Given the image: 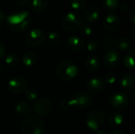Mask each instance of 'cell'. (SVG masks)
Instances as JSON below:
<instances>
[{
	"mask_svg": "<svg viewBox=\"0 0 135 134\" xmlns=\"http://www.w3.org/2000/svg\"><path fill=\"white\" fill-rule=\"evenodd\" d=\"M15 111H16L17 116L25 118V117H27L30 114L31 107L28 103H26L25 101H21L16 105Z\"/></svg>",
	"mask_w": 135,
	"mask_h": 134,
	"instance_id": "17",
	"label": "cell"
},
{
	"mask_svg": "<svg viewBox=\"0 0 135 134\" xmlns=\"http://www.w3.org/2000/svg\"><path fill=\"white\" fill-rule=\"evenodd\" d=\"M56 73L63 81H70L78 75V70L74 62L70 61H62L58 65Z\"/></svg>",
	"mask_w": 135,
	"mask_h": 134,
	"instance_id": "3",
	"label": "cell"
},
{
	"mask_svg": "<svg viewBox=\"0 0 135 134\" xmlns=\"http://www.w3.org/2000/svg\"><path fill=\"white\" fill-rule=\"evenodd\" d=\"M97 134H105V133L104 132H98Z\"/></svg>",
	"mask_w": 135,
	"mask_h": 134,
	"instance_id": "41",
	"label": "cell"
},
{
	"mask_svg": "<svg viewBox=\"0 0 135 134\" xmlns=\"http://www.w3.org/2000/svg\"><path fill=\"white\" fill-rule=\"evenodd\" d=\"M120 85L126 91H132L134 88V77L129 74L123 76L121 78Z\"/></svg>",
	"mask_w": 135,
	"mask_h": 134,
	"instance_id": "18",
	"label": "cell"
},
{
	"mask_svg": "<svg viewBox=\"0 0 135 134\" xmlns=\"http://www.w3.org/2000/svg\"><path fill=\"white\" fill-rule=\"evenodd\" d=\"M25 98L29 101L36 100L38 96L37 92L33 88H27L25 92Z\"/></svg>",
	"mask_w": 135,
	"mask_h": 134,
	"instance_id": "28",
	"label": "cell"
},
{
	"mask_svg": "<svg viewBox=\"0 0 135 134\" xmlns=\"http://www.w3.org/2000/svg\"><path fill=\"white\" fill-rule=\"evenodd\" d=\"M121 61V58L119 54L114 50L108 51L104 56V62L106 66L109 68L116 67Z\"/></svg>",
	"mask_w": 135,
	"mask_h": 134,
	"instance_id": "12",
	"label": "cell"
},
{
	"mask_svg": "<svg viewBox=\"0 0 135 134\" xmlns=\"http://www.w3.org/2000/svg\"><path fill=\"white\" fill-rule=\"evenodd\" d=\"M79 28H80L81 34L85 37H89L93 34V28L89 24H82Z\"/></svg>",
	"mask_w": 135,
	"mask_h": 134,
	"instance_id": "29",
	"label": "cell"
},
{
	"mask_svg": "<svg viewBox=\"0 0 135 134\" xmlns=\"http://www.w3.org/2000/svg\"><path fill=\"white\" fill-rule=\"evenodd\" d=\"M21 130L23 134H43L44 124L40 118L30 117L22 122Z\"/></svg>",
	"mask_w": 135,
	"mask_h": 134,
	"instance_id": "2",
	"label": "cell"
},
{
	"mask_svg": "<svg viewBox=\"0 0 135 134\" xmlns=\"http://www.w3.org/2000/svg\"><path fill=\"white\" fill-rule=\"evenodd\" d=\"M83 18L77 12H69L62 19V27L64 30L72 32L78 29L82 24Z\"/></svg>",
	"mask_w": 135,
	"mask_h": 134,
	"instance_id": "4",
	"label": "cell"
},
{
	"mask_svg": "<svg viewBox=\"0 0 135 134\" xmlns=\"http://www.w3.org/2000/svg\"><path fill=\"white\" fill-rule=\"evenodd\" d=\"M123 122V116L120 113H113L108 118V123L112 127H118Z\"/></svg>",
	"mask_w": 135,
	"mask_h": 134,
	"instance_id": "22",
	"label": "cell"
},
{
	"mask_svg": "<svg viewBox=\"0 0 135 134\" xmlns=\"http://www.w3.org/2000/svg\"><path fill=\"white\" fill-rule=\"evenodd\" d=\"M38 60V57L36 53L32 51L26 52L22 57V62L26 66H34Z\"/></svg>",
	"mask_w": 135,
	"mask_h": 134,
	"instance_id": "19",
	"label": "cell"
},
{
	"mask_svg": "<svg viewBox=\"0 0 135 134\" xmlns=\"http://www.w3.org/2000/svg\"><path fill=\"white\" fill-rule=\"evenodd\" d=\"M6 54V47L2 43L0 42V59L5 57Z\"/></svg>",
	"mask_w": 135,
	"mask_h": 134,
	"instance_id": "35",
	"label": "cell"
},
{
	"mask_svg": "<svg viewBox=\"0 0 135 134\" xmlns=\"http://www.w3.org/2000/svg\"><path fill=\"white\" fill-rule=\"evenodd\" d=\"M129 9H130V6H129V5H128L127 3H126V2L122 3L121 6H120V9H121L122 12H127Z\"/></svg>",
	"mask_w": 135,
	"mask_h": 134,
	"instance_id": "36",
	"label": "cell"
},
{
	"mask_svg": "<svg viewBox=\"0 0 135 134\" xmlns=\"http://www.w3.org/2000/svg\"><path fill=\"white\" fill-rule=\"evenodd\" d=\"M100 58L96 54H92L89 56L85 60V66L89 71L94 72L100 68Z\"/></svg>",
	"mask_w": 135,
	"mask_h": 134,
	"instance_id": "16",
	"label": "cell"
},
{
	"mask_svg": "<svg viewBox=\"0 0 135 134\" xmlns=\"http://www.w3.org/2000/svg\"><path fill=\"white\" fill-rule=\"evenodd\" d=\"M124 64L128 69H131V70L134 69V51H131L125 56Z\"/></svg>",
	"mask_w": 135,
	"mask_h": 134,
	"instance_id": "24",
	"label": "cell"
},
{
	"mask_svg": "<svg viewBox=\"0 0 135 134\" xmlns=\"http://www.w3.org/2000/svg\"><path fill=\"white\" fill-rule=\"evenodd\" d=\"M48 5L47 0H32L31 7L32 10H34L36 13H41L44 12Z\"/></svg>",
	"mask_w": 135,
	"mask_h": 134,
	"instance_id": "20",
	"label": "cell"
},
{
	"mask_svg": "<svg viewBox=\"0 0 135 134\" xmlns=\"http://www.w3.org/2000/svg\"><path fill=\"white\" fill-rule=\"evenodd\" d=\"M5 20H6V17H5L4 13H2V11L0 9V26L3 24Z\"/></svg>",
	"mask_w": 135,
	"mask_h": 134,
	"instance_id": "37",
	"label": "cell"
},
{
	"mask_svg": "<svg viewBox=\"0 0 135 134\" xmlns=\"http://www.w3.org/2000/svg\"><path fill=\"white\" fill-rule=\"evenodd\" d=\"M45 38L46 36L44 32L36 28L28 33L25 42L27 45L30 47H37L43 44L45 40Z\"/></svg>",
	"mask_w": 135,
	"mask_h": 134,
	"instance_id": "7",
	"label": "cell"
},
{
	"mask_svg": "<svg viewBox=\"0 0 135 134\" xmlns=\"http://www.w3.org/2000/svg\"><path fill=\"white\" fill-rule=\"evenodd\" d=\"M9 90L13 94H21L27 89V82L22 77H14L8 83Z\"/></svg>",
	"mask_w": 135,
	"mask_h": 134,
	"instance_id": "9",
	"label": "cell"
},
{
	"mask_svg": "<svg viewBox=\"0 0 135 134\" xmlns=\"http://www.w3.org/2000/svg\"><path fill=\"white\" fill-rule=\"evenodd\" d=\"M134 19H135V12L132 11L130 14V20L131 21L132 24H134Z\"/></svg>",
	"mask_w": 135,
	"mask_h": 134,
	"instance_id": "39",
	"label": "cell"
},
{
	"mask_svg": "<svg viewBox=\"0 0 135 134\" xmlns=\"http://www.w3.org/2000/svg\"><path fill=\"white\" fill-rule=\"evenodd\" d=\"M109 134H124V133L123 131H121L120 130H118V129H113Z\"/></svg>",
	"mask_w": 135,
	"mask_h": 134,
	"instance_id": "38",
	"label": "cell"
},
{
	"mask_svg": "<svg viewBox=\"0 0 135 134\" xmlns=\"http://www.w3.org/2000/svg\"><path fill=\"white\" fill-rule=\"evenodd\" d=\"M59 107L63 111H69L70 108L73 107L70 100H63L59 103Z\"/></svg>",
	"mask_w": 135,
	"mask_h": 134,
	"instance_id": "32",
	"label": "cell"
},
{
	"mask_svg": "<svg viewBox=\"0 0 135 134\" xmlns=\"http://www.w3.org/2000/svg\"><path fill=\"white\" fill-rule=\"evenodd\" d=\"M5 62L6 63L11 67H13L15 66H17L19 62H20V58L16 54H8L6 58H5Z\"/></svg>",
	"mask_w": 135,
	"mask_h": 134,
	"instance_id": "25",
	"label": "cell"
},
{
	"mask_svg": "<svg viewBox=\"0 0 135 134\" xmlns=\"http://www.w3.org/2000/svg\"><path fill=\"white\" fill-rule=\"evenodd\" d=\"M109 103L117 110H124L128 107L129 99L127 96L122 92H115L109 97Z\"/></svg>",
	"mask_w": 135,
	"mask_h": 134,
	"instance_id": "8",
	"label": "cell"
},
{
	"mask_svg": "<svg viewBox=\"0 0 135 134\" xmlns=\"http://www.w3.org/2000/svg\"><path fill=\"white\" fill-rule=\"evenodd\" d=\"M2 66L0 65V75H1V73H2Z\"/></svg>",
	"mask_w": 135,
	"mask_h": 134,
	"instance_id": "40",
	"label": "cell"
},
{
	"mask_svg": "<svg viewBox=\"0 0 135 134\" xmlns=\"http://www.w3.org/2000/svg\"><path fill=\"white\" fill-rule=\"evenodd\" d=\"M70 6L75 12L82 10L86 6V0H71Z\"/></svg>",
	"mask_w": 135,
	"mask_h": 134,
	"instance_id": "27",
	"label": "cell"
},
{
	"mask_svg": "<svg viewBox=\"0 0 135 134\" xmlns=\"http://www.w3.org/2000/svg\"><path fill=\"white\" fill-rule=\"evenodd\" d=\"M105 117L102 111H93L89 114L86 118L87 126L89 129L93 130H98L104 123Z\"/></svg>",
	"mask_w": 135,
	"mask_h": 134,
	"instance_id": "6",
	"label": "cell"
},
{
	"mask_svg": "<svg viewBox=\"0 0 135 134\" xmlns=\"http://www.w3.org/2000/svg\"><path fill=\"white\" fill-rule=\"evenodd\" d=\"M73 107L78 109H86L89 107L93 103L92 98L83 92H78L74 94L70 99Z\"/></svg>",
	"mask_w": 135,
	"mask_h": 134,
	"instance_id": "5",
	"label": "cell"
},
{
	"mask_svg": "<svg viewBox=\"0 0 135 134\" xmlns=\"http://www.w3.org/2000/svg\"><path fill=\"white\" fill-rule=\"evenodd\" d=\"M131 45V40L127 38V37H121L119 39H116L115 42V46L117 47V49H119V51H127L130 47Z\"/></svg>",
	"mask_w": 135,
	"mask_h": 134,
	"instance_id": "21",
	"label": "cell"
},
{
	"mask_svg": "<svg viewBox=\"0 0 135 134\" xmlns=\"http://www.w3.org/2000/svg\"><path fill=\"white\" fill-rule=\"evenodd\" d=\"M52 109V103L47 98H41L36 100L34 103L35 112L40 116H45L50 114Z\"/></svg>",
	"mask_w": 135,
	"mask_h": 134,
	"instance_id": "10",
	"label": "cell"
},
{
	"mask_svg": "<svg viewBox=\"0 0 135 134\" xmlns=\"http://www.w3.org/2000/svg\"><path fill=\"white\" fill-rule=\"evenodd\" d=\"M115 39L112 37V36H108L107 38H105V39L104 40V43H103V46L105 47V48H108L113 45H115Z\"/></svg>",
	"mask_w": 135,
	"mask_h": 134,
	"instance_id": "33",
	"label": "cell"
},
{
	"mask_svg": "<svg viewBox=\"0 0 135 134\" xmlns=\"http://www.w3.org/2000/svg\"><path fill=\"white\" fill-rule=\"evenodd\" d=\"M119 5V0H103V7L106 11H115Z\"/></svg>",
	"mask_w": 135,
	"mask_h": 134,
	"instance_id": "23",
	"label": "cell"
},
{
	"mask_svg": "<svg viewBox=\"0 0 135 134\" xmlns=\"http://www.w3.org/2000/svg\"><path fill=\"white\" fill-rule=\"evenodd\" d=\"M47 40H48V42H49L51 45H53V46H57V45L59 44L61 39H60L59 35L57 32L52 31V32H50L47 34Z\"/></svg>",
	"mask_w": 135,
	"mask_h": 134,
	"instance_id": "26",
	"label": "cell"
},
{
	"mask_svg": "<svg viewBox=\"0 0 135 134\" xmlns=\"http://www.w3.org/2000/svg\"><path fill=\"white\" fill-rule=\"evenodd\" d=\"M30 0H14L15 3L19 6H25L28 4Z\"/></svg>",
	"mask_w": 135,
	"mask_h": 134,
	"instance_id": "34",
	"label": "cell"
},
{
	"mask_svg": "<svg viewBox=\"0 0 135 134\" xmlns=\"http://www.w3.org/2000/svg\"><path fill=\"white\" fill-rule=\"evenodd\" d=\"M105 87V82L103 78L100 77H92L86 85L87 90L91 94H98L100 93Z\"/></svg>",
	"mask_w": 135,
	"mask_h": 134,
	"instance_id": "11",
	"label": "cell"
},
{
	"mask_svg": "<svg viewBox=\"0 0 135 134\" xmlns=\"http://www.w3.org/2000/svg\"><path fill=\"white\" fill-rule=\"evenodd\" d=\"M86 48L89 51H96L98 50L99 44L96 39H89L85 43Z\"/></svg>",
	"mask_w": 135,
	"mask_h": 134,
	"instance_id": "30",
	"label": "cell"
},
{
	"mask_svg": "<svg viewBox=\"0 0 135 134\" xmlns=\"http://www.w3.org/2000/svg\"><path fill=\"white\" fill-rule=\"evenodd\" d=\"M103 25L107 31L113 32L119 28L120 25V20L117 15L110 13L104 17Z\"/></svg>",
	"mask_w": 135,
	"mask_h": 134,
	"instance_id": "13",
	"label": "cell"
},
{
	"mask_svg": "<svg viewBox=\"0 0 135 134\" xmlns=\"http://www.w3.org/2000/svg\"><path fill=\"white\" fill-rule=\"evenodd\" d=\"M100 17V10L96 6H91L88 8L84 13V18L89 23L96 21Z\"/></svg>",
	"mask_w": 135,
	"mask_h": 134,
	"instance_id": "15",
	"label": "cell"
},
{
	"mask_svg": "<svg viewBox=\"0 0 135 134\" xmlns=\"http://www.w3.org/2000/svg\"><path fill=\"white\" fill-rule=\"evenodd\" d=\"M67 46L70 51L74 52H78L84 48L85 42L81 37L78 36H72L68 39Z\"/></svg>",
	"mask_w": 135,
	"mask_h": 134,
	"instance_id": "14",
	"label": "cell"
},
{
	"mask_svg": "<svg viewBox=\"0 0 135 134\" xmlns=\"http://www.w3.org/2000/svg\"><path fill=\"white\" fill-rule=\"evenodd\" d=\"M6 21L10 30L16 32H21L28 28L31 20L29 13L27 11L17 10L11 13L6 17Z\"/></svg>",
	"mask_w": 135,
	"mask_h": 134,
	"instance_id": "1",
	"label": "cell"
},
{
	"mask_svg": "<svg viewBox=\"0 0 135 134\" xmlns=\"http://www.w3.org/2000/svg\"><path fill=\"white\" fill-rule=\"evenodd\" d=\"M116 75L112 73V72H108L104 75V82L108 83V84H111L113 85L115 84V82L116 81Z\"/></svg>",
	"mask_w": 135,
	"mask_h": 134,
	"instance_id": "31",
	"label": "cell"
}]
</instances>
